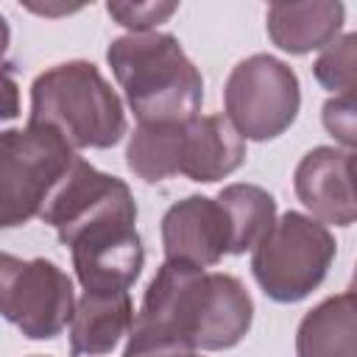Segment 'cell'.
<instances>
[{"mask_svg":"<svg viewBox=\"0 0 357 357\" xmlns=\"http://www.w3.org/2000/svg\"><path fill=\"white\" fill-rule=\"evenodd\" d=\"M321 123L335 142L357 151V89L326 98L321 106Z\"/></svg>","mask_w":357,"mask_h":357,"instance_id":"18","label":"cell"},{"mask_svg":"<svg viewBox=\"0 0 357 357\" xmlns=\"http://www.w3.org/2000/svg\"><path fill=\"white\" fill-rule=\"evenodd\" d=\"M349 290H351V293H357V265H354V271H351V282H349Z\"/></svg>","mask_w":357,"mask_h":357,"instance_id":"21","label":"cell"},{"mask_svg":"<svg viewBox=\"0 0 357 357\" xmlns=\"http://www.w3.org/2000/svg\"><path fill=\"white\" fill-rule=\"evenodd\" d=\"M134 326V304L128 290H84L70 321V354L103 357Z\"/></svg>","mask_w":357,"mask_h":357,"instance_id":"13","label":"cell"},{"mask_svg":"<svg viewBox=\"0 0 357 357\" xmlns=\"http://www.w3.org/2000/svg\"><path fill=\"white\" fill-rule=\"evenodd\" d=\"M192 120L137 123L126 145L128 170L148 184H159L173 176H187L192 162Z\"/></svg>","mask_w":357,"mask_h":357,"instance_id":"14","label":"cell"},{"mask_svg":"<svg viewBox=\"0 0 357 357\" xmlns=\"http://www.w3.org/2000/svg\"><path fill=\"white\" fill-rule=\"evenodd\" d=\"M33 357H42V354H33Z\"/></svg>","mask_w":357,"mask_h":357,"instance_id":"23","label":"cell"},{"mask_svg":"<svg viewBox=\"0 0 357 357\" xmlns=\"http://www.w3.org/2000/svg\"><path fill=\"white\" fill-rule=\"evenodd\" d=\"M187 357H198V354H187Z\"/></svg>","mask_w":357,"mask_h":357,"instance_id":"22","label":"cell"},{"mask_svg":"<svg viewBox=\"0 0 357 357\" xmlns=\"http://www.w3.org/2000/svg\"><path fill=\"white\" fill-rule=\"evenodd\" d=\"M296 357H357V293L329 296L301 318Z\"/></svg>","mask_w":357,"mask_h":357,"instance_id":"15","label":"cell"},{"mask_svg":"<svg viewBox=\"0 0 357 357\" xmlns=\"http://www.w3.org/2000/svg\"><path fill=\"white\" fill-rule=\"evenodd\" d=\"M223 109L243 139H276L298 117V75L282 59L271 53H254L231 67L223 86Z\"/></svg>","mask_w":357,"mask_h":357,"instance_id":"6","label":"cell"},{"mask_svg":"<svg viewBox=\"0 0 357 357\" xmlns=\"http://www.w3.org/2000/svg\"><path fill=\"white\" fill-rule=\"evenodd\" d=\"M296 198L324 226L357 223V192L349 173V153L335 145H318L301 156L293 173Z\"/></svg>","mask_w":357,"mask_h":357,"instance_id":"11","label":"cell"},{"mask_svg":"<svg viewBox=\"0 0 357 357\" xmlns=\"http://www.w3.org/2000/svg\"><path fill=\"white\" fill-rule=\"evenodd\" d=\"M28 123L59 131L75 151H106L126 137V109L92 61L73 59L47 67L31 84Z\"/></svg>","mask_w":357,"mask_h":357,"instance_id":"3","label":"cell"},{"mask_svg":"<svg viewBox=\"0 0 357 357\" xmlns=\"http://www.w3.org/2000/svg\"><path fill=\"white\" fill-rule=\"evenodd\" d=\"M229 220H231V254L254 251V245L276 223V201L268 190L257 184H229L218 192Z\"/></svg>","mask_w":357,"mask_h":357,"instance_id":"16","label":"cell"},{"mask_svg":"<svg viewBox=\"0 0 357 357\" xmlns=\"http://www.w3.org/2000/svg\"><path fill=\"white\" fill-rule=\"evenodd\" d=\"M312 75L335 95L357 89V31L343 33L329 47H324L312 64Z\"/></svg>","mask_w":357,"mask_h":357,"instance_id":"17","label":"cell"},{"mask_svg":"<svg viewBox=\"0 0 357 357\" xmlns=\"http://www.w3.org/2000/svg\"><path fill=\"white\" fill-rule=\"evenodd\" d=\"M137 218H103L70 243L75 276L84 290H128L145 265Z\"/></svg>","mask_w":357,"mask_h":357,"instance_id":"9","label":"cell"},{"mask_svg":"<svg viewBox=\"0 0 357 357\" xmlns=\"http://www.w3.org/2000/svg\"><path fill=\"white\" fill-rule=\"evenodd\" d=\"M75 290L53 259L0 257V310L28 340L59 337L75 315Z\"/></svg>","mask_w":357,"mask_h":357,"instance_id":"7","label":"cell"},{"mask_svg":"<svg viewBox=\"0 0 357 357\" xmlns=\"http://www.w3.org/2000/svg\"><path fill=\"white\" fill-rule=\"evenodd\" d=\"M349 173H351V184H354V192H357V151L349 153Z\"/></svg>","mask_w":357,"mask_h":357,"instance_id":"20","label":"cell"},{"mask_svg":"<svg viewBox=\"0 0 357 357\" xmlns=\"http://www.w3.org/2000/svg\"><path fill=\"white\" fill-rule=\"evenodd\" d=\"M346 22V6L337 0H307V3H271L265 11V28L271 42L290 53L307 56L329 47Z\"/></svg>","mask_w":357,"mask_h":357,"instance_id":"12","label":"cell"},{"mask_svg":"<svg viewBox=\"0 0 357 357\" xmlns=\"http://www.w3.org/2000/svg\"><path fill=\"white\" fill-rule=\"evenodd\" d=\"M254 324L245 284L220 271L162 262L145 287L123 357H187L234 349Z\"/></svg>","mask_w":357,"mask_h":357,"instance_id":"1","label":"cell"},{"mask_svg":"<svg viewBox=\"0 0 357 357\" xmlns=\"http://www.w3.org/2000/svg\"><path fill=\"white\" fill-rule=\"evenodd\" d=\"M159 231L165 262L206 271L231 254V220L223 204L209 195H187L167 206Z\"/></svg>","mask_w":357,"mask_h":357,"instance_id":"10","label":"cell"},{"mask_svg":"<svg viewBox=\"0 0 357 357\" xmlns=\"http://www.w3.org/2000/svg\"><path fill=\"white\" fill-rule=\"evenodd\" d=\"M103 218H137V201L131 195V187L123 178L109 176L78 156L70 176L45 204L39 220L56 229L61 245H70L78 231Z\"/></svg>","mask_w":357,"mask_h":357,"instance_id":"8","label":"cell"},{"mask_svg":"<svg viewBox=\"0 0 357 357\" xmlns=\"http://www.w3.org/2000/svg\"><path fill=\"white\" fill-rule=\"evenodd\" d=\"M337 254V243L321 220L284 212L251 251V273L259 290L276 304L304 301L321 287Z\"/></svg>","mask_w":357,"mask_h":357,"instance_id":"5","label":"cell"},{"mask_svg":"<svg viewBox=\"0 0 357 357\" xmlns=\"http://www.w3.org/2000/svg\"><path fill=\"white\" fill-rule=\"evenodd\" d=\"M78 162L75 148L53 128L28 123L0 134V226L39 218Z\"/></svg>","mask_w":357,"mask_h":357,"instance_id":"4","label":"cell"},{"mask_svg":"<svg viewBox=\"0 0 357 357\" xmlns=\"http://www.w3.org/2000/svg\"><path fill=\"white\" fill-rule=\"evenodd\" d=\"M106 11L131 33H151L178 11V3H106Z\"/></svg>","mask_w":357,"mask_h":357,"instance_id":"19","label":"cell"},{"mask_svg":"<svg viewBox=\"0 0 357 357\" xmlns=\"http://www.w3.org/2000/svg\"><path fill=\"white\" fill-rule=\"evenodd\" d=\"M106 64L137 123H181L198 117L204 78L173 33H126L106 47Z\"/></svg>","mask_w":357,"mask_h":357,"instance_id":"2","label":"cell"}]
</instances>
